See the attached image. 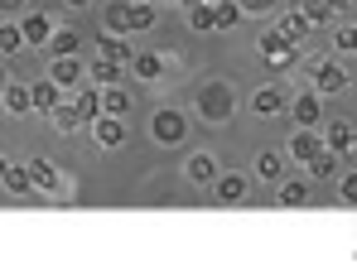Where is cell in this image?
<instances>
[{
    "label": "cell",
    "mask_w": 357,
    "mask_h": 270,
    "mask_svg": "<svg viewBox=\"0 0 357 270\" xmlns=\"http://www.w3.org/2000/svg\"><path fill=\"white\" fill-rule=\"evenodd\" d=\"M92 135H97V145H102V150H116L121 140H126V121H121V116H107V111H102V116L92 121Z\"/></svg>",
    "instance_id": "5b68a950"
},
{
    "label": "cell",
    "mask_w": 357,
    "mask_h": 270,
    "mask_svg": "<svg viewBox=\"0 0 357 270\" xmlns=\"http://www.w3.org/2000/svg\"><path fill=\"white\" fill-rule=\"evenodd\" d=\"M54 82H63V87H73L77 77H82V63H77V54H68V58H54V73H49Z\"/></svg>",
    "instance_id": "603a6c76"
},
{
    "label": "cell",
    "mask_w": 357,
    "mask_h": 270,
    "mask_svg": "<svg viewBox=\"0 0 357 270\" xmlns=\"http://www.w3.org/2000/svg\"><path fill=\"white\" fill-rule=\"evenodd\" d=\"M107 34H130V0L107 5Z\"/></svg>",
    "instance_id": "d6986e66"
},
{
    "label": "cell",
    "mask_w": 357,
    "mask_h": 270,
    "mask_svg": "<svg viewBox=\"0 0 357 270\" xmlns=\"http://www.w3.org/2000/svg\"><path fill=\"white\" fill-rule=\"evenodd\" d=\"M261 54H266L271 68H290V63H295V39L280 34V29H266V34H261Z\"/></svg>",
    "instance_id": "7a4b0ae2"
},
{
    "label": "cell",
    "mask_w": 357,
    "mask_h": 270,
    "mask_svg": "<svg viewBox=\"0 0 357 270\" xmlns=\"http://www.w3.org/2000/svg\"><path fill=\"white\" fill-rule=\"evenodd\" d=\"M49 121H54V130H59V135H73L77 126H87V121H82V111L73 107V102H59V107L49 111Z\"/></svg>",
    "instance_id": "7c38bea8"
},
{
    "label": "cell",
    "mask_w": 357,
    "mask_h": 270,
    "mask_svg": "<svg viewBox=\"0 0 357 270\" xmlns=\"http://www.w3.org/2000/svg\"><path fill=\"white\" fill-rule=\"evenodd\" d=\"M299 10H304V20H309L314 29H319V24H328V20H338V10H333L328 0H304Z\"/></svg>",
    "instance_id": "484cf974"
},
{
    "label": "cell",
    "mask_w": 357,
    "mask_h": 270,
    "mask_svg": "<svg viewBox=\"0 0 357 270\" xmlns=\"http://www.w3.org/2000/svg\"><path fill=\"white\" fill-rule=\"evenodd\" d=\"M29 174H34V188H44V193L63 188V169L54 160H29Z\"/></svg>",
    "instance_id": "ba28073f"
},
{
    "label": "cell",
    "mask_w": 357,
    "mask_h": 270,
    "mask_svg": "<svg viewBox=\"0 0 357 270\" xmlns=\"http://www.w3.org/2000/svg\"><path fill=\"white\" fill-rule=\"evenodd\" d=\"M188 24H193L198 34H213V29H218V5H213V0H198V5L188 10Z\"/></svg>",
    "instance_id": "5bb4252c"
},
{
    "label": "cell",
    "mask_w": 357,
    "mask_h": 270,
    "mask_svg": "<svg viewBox=\"0 0 357 270\" xmlns=\"http://www.w3.org/2000/svg\"><path fill=\"white\" fill-rule=\"evenodd\" d=\"M130 68H135L140 82H155V77L165 73V54H135V58H130Z\"/></svg>",
    "instance_id": "e0dca14e"
},
{
    "label": "cell",
    "mask_w": 357,
    "mask_h": 270,
    "mask_svg": "<svg viewBox=\"0 0 357 270\" xmlns=\"http://www.w3.org/2000/svg\"><path fill=\"white\" fill-rule=\"evenodd\" d=\"M68 5H77V10H82V5H92V0H68Z\"/></svg>",
    "instance_id": "60d3db41"
},
{
    "label": "cell",
    "mask_w": 357,
    "mask_h": 270,
    "mask_svg": "<svg viewBox=\"0 0 357 270\" xmlns=\"http://www.w3.org/2000/svg\"><path fill=\"white\" fill-rule=\"evenodd\" d=\"M198 116H203V121H227V116H232V97H227L222 87L198 92Z\"/></svg>",
    "instance_id": "277c9868"
},
{
    "label": "cell",
    "mask_w": 357,
    "mask_h": 270,
    "mask_svg": "<svg viewBox=\"0 0 357 270\" xmlns=\"http://www.w3.org/2000/svg\"><path fill=\"white\" fill-rule=\"evenodd\" d=\"M155 24V10L145 5V0H130V34H140V29H150Z\"/></svg>",
    "instance_id": "1f68e13d"
},
{
    "label": "cell",
    "mask_w": 357,
    "mask_h": 270,
    "mask_svg": "<svg viewBox=\"0 0 357 270\" xmlns=\"http://www.w3.org/2000/svg\"><path fill=\"white\" fill-rule=\"evenodd\" d=\"M5 87H10V77H5V73H0V92H5Z\"/></svg>",
    "instance_id": "ab89813d"
},
{
    "label": "cell",
    "mask_w": 357,
    "mask_h": 270,
    "mask_svg": "<svg viewBox=\"0 0 357 270\" xmlns=\"http://www.w3.org/2000/svg\"><path fill=\"white\" fill-rule=\"evenodd\" d=\"M314 87H319L324 97L348 92V68H343L338 58H319V63H314Z\"/></svg>",
    "instance_id": "6da1fadb"
},
{
    "label": "cell",
    "mask_w": 357,
    "mask_h": 270,
    "mask_svg": "<svg viewBox=\"0 0 357 270\" xmlns=\"http://www.w3.org/2000/svg\"><path fill=\"white\" fill-rule=\"evenodd\" d=\"M20 29H24V39H29V44H49V39H54V24H49V15H29Z\"/></svg>",
    "instance_id": "7402d4cb"
},
{
    "label": "cell",
    "mask_w": 357,
    "mask_h": 270,
    "mask_svg": "<svg viewBox=\"0 0 357 270\" xmlns=\"http://www.w3.org/2000/svg\"><path fill=\"white\" fill-rule=\"evenodd\" d=\"M319 150H324V135H319L314 126H299L295 135H290V155H295L299 164H309L314 155H319Z\"/></svg>",
    "instance_id": "8992f818"
},
{
    "label": "cell",
    "mask_w": 357,
    "mask_h": 270,
    "mask_svg": "<svg viewBox=\"0 0 357 270\" xmlns=\"http://www.w3.org/2000/svg\"><path fill=\"white\" fill-rule=\"evenodd\" d=\"M256 174H261V179H271V183H280L285 164H280V155H275V150H261V155H256Z\"/></svg>",
    "instance_id": "83f0119b"
},
{
    "label": "cell",
    "mask_w": 357,
    "mask_h": 270,
    "mask_svg": "<svg viewBox=\"0 0 357 270\" xmlns=\"http://www.w3.org/2000/svg\"><path fill=\"white\" fill-rule=\"evenodd\" d=\"M309 29H314V24H309V20H304V10H290V15H280V34H290V39H304V34H309Z\"/></svg>",
    "instance_id": "f1b7e54d"
},
{
    "label": "cell",
    "mask_w": 357,
    "mask_h": 270,
    "mask_svg": "<svg viewBox=\"0 0 357 270\" xmlns=\"http://www.w3.org/2000/svg\"><path fill=\"white\" fill-rule=\"evenodd\" d=\"M246 193H251V179H246V174H218V198H222V203H241V198H246Z\"/></svg>",
    "instance_id": "30bf717a"
},
{
    "label": "cell",
    "mask_w": 357,
    "mask_h": 270,
    "mask_svg": "<svg viewBox=\"0 0 357 270\" xmlns=\"http://www.w3.org/2000/svg\"><path fill=\"white\" fill-rule=\"evenodd\" d=\"M304 174H309V179H333V174H338V150H328V145H324L314 160L304 164Z\"/></svg>",
    "instance_id": "4fadbf2b"
},
{
    "label": "cell",
    "mask_w": 357,
    "mask_h": 270,
    "mask_svg": "<svg viewBox=\"0 0 357 270\" xmlns=\"http://www.w3.org/2000/svg\"><path fill=\"white\" fill-rule=\"evenodd\" d=\"M251 107H256V116H275V111H280V87H261V92L251 97Z\"/></svg>",
    "instance_id": "f546056e"
},
{
    "label": "cell",
    "mask_w": 357,
    "mask_h": 270,
    "mask_svg": "<svg viewBox=\"0 0 357 270\" xmlns=\"http://www.w3.org/2000/svg\"><path fill=\"white\" fill-rule=\"evenodd\" d=\"M319 107H324V92H319V87L304 92V97H295V107H290L295 126H319Z\"/></svg>",
    "instance_id": "9c48e42d"
},
{
    "label": "cell",
    "mask_w": 357,
    "mask_h": 270,
    "mask_svg": "<svg viewBox=\"0 0 357 270\" xmlns=\"http://www.w3.org/2000/svg\"><path fill=\"white\" fill-rule=\"evenodd\" d=\"M59 102H63V82H54V77H44V82L34 87V111H44V116H49V111L59 107Z\"/></svg>",
    "instance_id": "2e32d148"
},
{
    "label": "cell",
    "mask_w": 357,
    "mask_h": 270,
    "mask_svg": "<svg viewBox=\"0 0 357 270\" xmlns=\"http://www.w3.org/2000/svg\"><path fill=\"white\" fill-rule=\"evenodd\" d=\"M183 169H188V179H193V183H213V179H218V174H222V169H218V160H213V155H193V160L183 164Z\"/></svg>",
    "instance_id": "ac0fdd59"
},
{
    "label": "cell",
    "mask_w": 357,
    "mask_h": 270,
    "mask_svg": "<svg viewBox=\"0 0 357 270\" xmlns=\"http://www.w3.org/2000/svg\"><path fill=\"white\" fill-rule=\"evenodd\" d=\"M97 49H102V58H112V63H130V44H126V39H121V34H102V39H97Z\"/></svg>",
    "instance_id": "44dd1931"
},
{
    "label": "cell",
    "mask_w": 357,
    "mask_h": 270,
    "mask_svg": "<svg viewBox=\"0 0 357 270\" xmlns=\"http://www.w3.org/2000/svg\"><path fill=\"white\" fill-rule=\"evenodd\" d=\"M299 203H309V183L304 179H285L280 183V208H299Z\"/></svg>",
    "instance_id": "d4e9b609"
},
{
    "label": "cell",
    "mask_w": 357,
    "mask_h": 270,
    "mask_svg": "<svg viewBox=\"0 0 357 270\" xmlns=\"http://www.w3.org/2000/svg\"><path fill=\"white\" fill-rule=\"evenodd\" d=\"M328 5H333V10H338V15H343V10H348V0H328Z\"/></svg>",
    "instance_id": "f35d334b"
},
{
    "label": "cell",
    "mask_w": 357,
    "mask_h": 270,
    "mask_svg": "<svg viewBox=\"0 0 357 270\" xmlns=\"http://www.w3.org/2000/svg\"><path fill=\"white\" fill-rule=\"evenodd\" d=\"M0 183H5L10 193H29V188H34V174H29V164H5Z\"/></svg>",
    "instance_id": "9a60e30c"
},
{
    "label": "cell",
    "mask_w": 357,
    "mask_h": 270,
    "mask_svg": "<svg viewBox=\"0 0 357 270\" xmlns=\"http://www.w3.org/2000/svg\"><path fill=\"white\" fill-rule=\"evenodd\" d=\"M241 15H246V10H241L237 0H222V5H218V29H237Z\"/></svg>",
    "instance_id": "d6a6232c"
},
{
    "label": "cell",
    "mask_w": 357,
    "mask_h": 270,
    "mask_svg": "<svg viewBox=\"0 0 357 270\" xmlns=\"http://www.w3.org/2000/svg\"><path fill=\"white\" fill-rule=\"evenodd\" d=\"M0 102L10 107V116H29V111H34V87H20V82H10V87L0 92Z\"/></svg>",
    "instance_id": "8fae6325"
},
{
    "label": "cell",
    "mask_w": 357,
    "mask_h": 270,
    "mask_svg": "<svg viewBox=\"0 0 357 270\" xmlns=\"http://www.w3.org/2000/svg\"><path fill=\"white\" fill-rule=\"evenodd\" d=\"M246 15H266V10H275V0H237Z\"/></svg>",
    "instance_id": "d590c367"
},
{
    "label": "cell",
    "mask_w": 357,
    "mask_h": 270,
    "mask_svg": "<svg viewBox=\"0 0 357 270\" xmlns=\"http://www.w3.org/2000/svg\"><path fill=\"white\" fill-rule=\"evenodd\" d=\"M102 111H107V116H126V111H130V92L112 82V87L102 92Z\"/></svg>",
    "instance_id": "cb8c5ba5"
},
{
    "label": "cell",
    "mask_w": 357,
    "mask_h": 270,
    "mask_svg": "<svg viewBox=\"0 0 357 270\" xmlns=\"http://www.w3.org/2000/svg\"><path fill=\"white\" fill-rule=\"evenodd\" d=\"M338 188H343V198H348V203H357V174H343V183H338Z\"/></svg>",
    "instance_id": "8d00e7d4"
},
{
    "label": "cell",
    "mask_w": 357,
    "mask_h": 270,
    "mask_svg": "<svg viewBox=\"0 0 357 270\" xmlns=\"http://www.w3.org/2000/svg\"><path fill=\"white\" fill-rule=\"evenodd\" d=\"M333 44H338V54H357V24H343L333 34Z\"/></svg>",
    "instance_id": "e575fe53"
},
{
    "label": "cell",
    "mask_w": 357,
    "mask_h": 270,
    "mask_svg": "<svg viewBox=\"0 0 357 270\" xmlns=\"http://www.w3.org/2000/svg\"><path fill=\"white\" fill-rule=\"evenodd\" d=\"M44 49H49V58H68V54H77V49H82V39H77L73 29H54V39H49Z\"/></svg>",
    "instance_id": "ffe728a7"
},
{
    "label": "cell",
    "mask_w": 357,
    "mask_h": 270,
    "mask_svg": "<svg viewBox=\"0 0 357 270\" xmlns=\"http://www.w3.org/2000/svg\"><path fill=\"white\" fill-rule=\"evenodd\" d=\"M92 77H97L102 87H112V82L121 77V63H112V58H97V63H92Z\"/></svg>",
    "instance_id": "836d02e7"
},
{
    "label": "cell",
    "mask_w": 357,
    "mask_h": 270,
    "mask_svg": "<svg viewBox=\"0 0 357 270\" xmlns=\"http://www.w3.org/2000/svg\"><path fill=\"white\" fill-rule=\"evenodd\" d=\"M29 39H24V29L20 24H0V54H20Z\"/></svg>",
    "instance_id": "4dcf8cb0"
},
{
    "label": "cell",
    "mask_w": 357,
    "mask_h": 270,
    "mask_svg": "<svg viewBox=\"0 0 357 270\" xmlns=\"http://www.w3.org/2000/svg\"><path fill=\"white\" fill-rule=\"evenodd\" d=\"M183 5H198V0H183Z\"/></svg>",
    "instance_id": "7bdbcfd3"
},
{
    "label": "cell",
    "mask_w": 357,
    "mask_h": 270,
    "mask_svg": "<svg viewBox=\"0 0 357 270\" xmlns=\"http://www.w3.org/2000/svg\"><path fill=\"white\" fill-rule=\"evenodd\" d=\"M150 130H155V140H160V145H178V140H183V130H188V121H183V111L165 107V111H155Z\"/></svg>",
    "instance_id": "3957f363"
},
{
    "label": "cell",
    "mask_w": 357,
    "mask_h": 270,
    "mask_svg": "<svg viewBox=\"0 0 357 270\" xmlns=\"http://www.w3.org/2000/svg\"><path fill=\"white\" fill-rule=\"evenodd\" d=\"M5 164H10V160H5V155H0V174H5Z\"/></svg>",
    "instance_id": "b9f144b4"
},
{
    "label": "cell",
    "mask_w": 357,
    "mask_h": 270,
    "mask_svg": "<svg viewBox=\"0 0 357 270\" xmlns=\"http://www.w3.org/2000/svg\"><path fill=\"white\" fill-rule=\"evenodd\" d=\"M73 107L82 111V121L92 126V121L102 116V92H92V87H87V92H77V97H73Z\"/></svg>",
    "instance_id": "4316f807"
},
{
    "label": "cell",
    "mask_w": 357,
    "mask_h": 270,
    "mask_svg": "<svg viewBox=\"0 0 357 270\" xmlns=\"http://www.w3.org/2000/svg\"><path fill=\"white\" fill-rule=\"evenodd\" d=\"M213 5H222V0H213Z\"/></svg>",
    "instance_id": "ee69618b"
},
{
    "label": "cell",
    "mask_w": 357,
    "mask_h": 270,
    "mask_svg": "<svg viewBox=\"0 0 357 270\" xmlns=\"http://www.w3.org/2000/svg\"><path fill=\"white\" fill-rule=\"evenodd\" d=\"M20 5H24V0H0V10H5V15H15Z\"/></svg>",
    "instance_id": "74e56055"
},
{
    "label": "cell",
    "mask_w": 357,
    "mask_h": 270,
    "mask_svg": "<svg viewBox=\"0 0 357 270\" xmlns=\"http://www.w3.org/2000/svg\"><path fill=\"white\" fill-rule=\"evenodd\" d=\"M324 145L338 150V155H353L357 150V130L348 126V121H328V126H324Z\"/></svg>",
    "instance_id": "52a82bcc"
}]
</instances>
